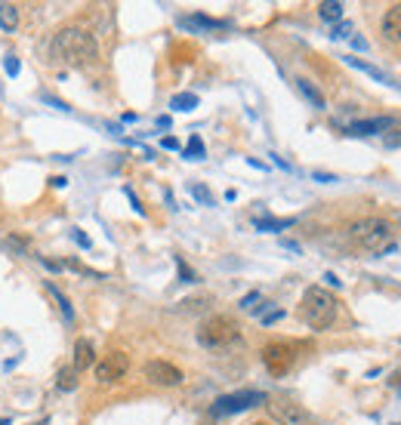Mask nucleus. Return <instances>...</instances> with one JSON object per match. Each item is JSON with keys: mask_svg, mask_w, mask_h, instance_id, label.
Here are the masks:
<instances>
[{"mask_svg": "<svg viewBox=\"0 0 401 425\" xmlns=\"http://www.w3.org/2000/svg\"><path fill=\"white\" fill-rule=\"evenodd\" d=\"M53 56L68 62V65H74V68H83L99 56L96 37L83 28H62L56 34V41H53Z\"/></svg>", "mask_w": 401, "mask_h": 425, "instance_id": "1", "label": "nucleus"}, {"mask_svg": "<svg viewBox=\"0 0 401 425\" xmlns=\"http://www.w3.org/2000/svg\"><path fill=\"white\" fill-rule=\"evenodd\" d=\"M392 222L383 219V216H367V219H358L349 228V237L358 250L367 253H386L392 250Z\"/></svg>", "mask_w": 401, "mask_h": 425, "instance_id": "2", "label": "nucleus"}, {"mask_svg": "<svg viewBox=\"0 0 401 425\" xmlns=\"http://www.w3.org/2000/svg\"><path fill=\"white\" fill-rule=\"evenodd\" d=\"M299 314L308 330H327L337 321V299L324 287H308L299 302Z\"/></svg>", "mask_w": 401, "mask_h": 425, "instance_id": "3", "label": "nucleus"}, {"mask_svg": "<svg viewBox=\"0 0 401 425\" xmlns=\"http://www.w3.org/2000/svg\"><path fill=\"white\" fill-rule=\"evenodd\" d=\"M238 323L226 318V314H216V318H207L198 330V342L207 345V349H226V345L238 342Z\"/></svg>", "mask_w": 401, "mask_h": 425, "instance_id": "4", "label": "nucleus"}, {"mask_svg": "<svg viewBox=\"0 0 401 425\" xmlns=\"http://www.w3.org/2000/svg\"><path fill=\"white\" fill-rule=\"evenodd\" d=\"M257 404H266V395L262 391H235V395H222L213 400L210 413L213 416H231V413H244Z\"/></svg>", "mask_w": 401, "mask_h": 425, "instance_id": "5", "label": "nucleus"}, {"mask_svg": "<svg viewBox=\"0 0 401 425\" xmlns=\"http://www.w3.org/2000/svg\"><path fill=\"white\" fill-rule=\"evenodd\" d=\"M297 361V351H293L290 342H269L262 349V364L272 376H284Z\"/></svg>", "mask_w": 401, "mask_h": 425, "instance_id": "6", "label": "nucleus"}, {"mask_svg": "<svg viewBox=\"0 0 401 425\" xmlns=\"http://www.w3.org/2000/svg\"><path fill=\"white\" fill-rule=\"evenodd\" d=\"M269 413L278 425H315V416L293 400H269Z\"/></svg>", "mask_w": 401, "mask_h": 425, "instance_id": "7", "label": "nucleus"}, {"mask_svg": "<svg viewBox=\"0 0 401 425\" xmlns=\"http://www.w3.org/2000/svg\"><path fill=\"white\" fill-rule=\"evenodd\" d=\"M142 373L151 385H161V389H176V385H182V379H185L182 370L173 367L170 361H149Z\"/></svg>", "mask_w": 401, "mask_h": 425, "instance_id": "8", "label": "nucleus"}, {"mask_svg": "<svg viewBox=\"0 0 401 425\" xmlns=\"http://www.w3.org/2000/svg\"><path fill=\"white\" fill-rule=\"evenodd\" d=\"M127 370H130V358L123 351H108L102 361L96 364V379L108 385V382H118L127 376Z\"/></svg>", "mask_w": 401, "mask_h": 425, "instance_id": "9", "label": "nucleus"}, {"mask_svg": "<svg viewBox=\"0 0 401 425\" xmlns=\"http://www.w3.org/2000/svg\"><path fill=\"white\" fill-rule=\"evenodd\" d=\"M392 118H370V120H355L346 127L349 136H374V133H389Z\"/></svg>", "mask_w": 401, "mask_h": 425, "instance_id": "10", "label": "nucleus"}, {"mask_svg": "<svg viewBox=\"0 0 401 425\" xmlns=\"http://www.w3.org/2000/svg\"><path fill=\"white\" fill-rule=\"evenodd\" d=\"M343 62H346L349 68H355V71H365L367 77H374V81H376V83H383V87H398V83L392 81L389 74L380 71V68L370 65V62H365V59H358V56H343Z\"/></svg>", "mask_w": 401, "mask_h": 425, "instance_id": "11", "label": "nucleus"}, {"mask_svg": "<svg viewBox=\"0 0 401 425\" xmlns=\"http://www.w3.org/2000/svg\"><path fill=\"white\" fill-rule=\"evenodd\" d=\"M383 37L389 43H401V4L398 6H389V10L383 13Z\"/></svg>", "mask_w": 401, "mask_h": 425, "instance_id": "12", "label": "nucleus"}, {"mask_svg": "<svg viewBox=\"0 0 401 425\" xmlns=\"http://www.w3.org/2000/svg\"><path fill=\"white\" fill-rule=\"evenodd\" d=\"M77 373H83V370L96 367V351H93V342L90 339H77L74 342V364H72Z\"/></svg>", "mask_w": 401, "mask_h": 425, "instance_id": "13", "label": "nucleus"}, {"mask_svg": "<svg viewBox=\"0 0 401 425\" xmlns=\"http://www.w3.org/2000/svg\"><path fill=\"white\" fill-rule=\"evenodd\" d=\"M293 83H297V90L303 92V99H306V102L312 105V108H318V111H324V108H327V102H324V96H321V90L315 87L312 81H306V77H297Z\"/></svg>", "mask_w": 401, "mask_h": 425, "instance_id": "14", "label": "nucleus"}, {"mask_svg": "<svg viewBox=\"0 0 401 425\" xmlns=\"http://www.w3.org/2000/svg\"><path fill=\"white\" fill-rule=\"evenodd\" d=\"M179 25L191 31H213V28H226V22L207 19V15H185V19H179Z\"/></svg>", "mask_w": 401, "mask_h": 425, "instance_id": "15", "label": "nucleus"}, {"mask_svg": "<svg viewBox=\"0 0 401 425\" xmlns=\"http://www.w3.org/2000/svg\"><path fill=\"white\" fill-rule=\"evenodd\" d=\"M56 389L59 391H74L77 389V370L74 367H62L56 373Z\"/></svg>", "mask_w": 401, "mask_h": 425, "instance_id": "16", "label": "nucleus"}, {"mask_svg": "<svg viewBox=\"0 0 401 425\" xmlns=\"http://www.w3.org/2000/svg\"><path fill=\"white\" fill-rule=\"evenodd\" d=\"M170 108H173V111H195L198 96H195V92H179V96L170 99Z\"/></svg>", "mask_w": 401, "mask_h": 425, "instance_id": "17", "label": "nucleus"}, {"mask_svg": "<svg viewBox=\"0 0 401 425\" xmlns=\"http://www.w3.org/2000/svg\"><path fill=\"white\" fill-rule=\"evenodd\" d=\"M15 25H19V10L13 4H0V28L13 31Z\"/></svg>", "mask_w": 401, "mask_h": 425, "instance_id": "18", "label": "nucleus"}, {"mask_svg": "<svg viewBox=\"0 0 401 425\" xmlns=\"http://www.w3.org/2000/svg\"><path fill=\"white\" fill-rule=\"evenodd\" d=\"M318 15L324 22H339L343 19V4H337V0H324L318 6Z\"/></svg>", "mask_w": 401, "mask_h": 425, "instance_id": "19", "label": "nucleus"}, {"mask_svg": "<svg viewBox=\"0 0 401 425\" xmlns=\"http://www.w3.org/2000/svg\"><path fill=\"white\" fill-rule=\"evenodd\" d=\"M253 225H257L259 231H281V228H290L293 219H253Z\"/></svg>", "mask_w": 401, "mask_h": 425, "instance_id": "20", "label": "nucleus"}, {"mask_svg": "<svg viewBox=\"0 0 401 425\" xmlns=\"http://www.w3.org/2000/svg\"><path fill=\"white\" fill-rule=\"evenodd\" d=\"M46 290L56 296V302H59V308H62V314H65V321H74V308H72V302L65 299V293H59L56 284H46Z\"/></svg>", "mask_w": 401, "mask_h": 425, "instance_id": "21", "label": "nucleus"}, {"mask_svg": "<svg viewBox=\"0 0 401 425\" xmlns=\"http://www.w3.org/2000/svg\"><path fill=\"white\" fill-rule=\"evenodd\" d=\"M182 158H189V160H200V158H204V142H200V136H191L189 139V148L182 151Z\"/></svg>", "mask_w": 401, "mask_h": 425, "instance_id": "22", "label": "nucleus"}, {"mask_svg": "<svg viewBox=\"0 0 401 425\" xmlns=\"http://www.w3.org/2000/svg\"><path fill=\"white\" fill-rule=\"evenodd\" d=\"M189 191H191V197L198 200V204H204V207H213V195L204 188V185H198V182H191L189 185Z\"/></svg>", "mask_w": 401, "mask_h": 425, "instance_id": "23", "label": "nucleus"}, {"mask_svg": "<svg viewBox=\"0 0 401 425\" xmlns=\"http://www.w3.org/2000/svg\"><path fill=\"white\" fill-rule=\"evenodd\" d=\"M269 305H272V302H266V312H259V321L266 323V327H272L275 321L284 318V312H281V308H269Z\"/></svg>", "mask_w": 401, "mask_h": 425, "instance_id": "24", "label": "nucleus"}, {"mask_svg": "<svg viewBox=\"0 0 401 425\" xmlns=\"http://www.w3.org/2000/svg\"><path fill=\"white\" fill-rule=\"evenodd\" d=\"M176 265H179V281H182V284H195V281H198V274L191 272L189 265H185L182 256H176Z\"/></svg>", "mask_w": 401, "mask_h": 425, "instance_id": "25", "label": "nucleus"}, {"mask_svg": "<svg viewBox=\"0 0 401 425\" xmlns=\"http://www.w3.org/2000/svg\"><path fill=\"white\" fill-rule=\"evenodd\" d=\"M349 34H352V22H337L334 31H330V37H334V41H346Z\"/></svg>", "mask_w": 401, "mask_h": 425, "instance_id": "26", "label": "nucleus"}, {"mask_svg": "<svg viewBox=\"0 0 401 425\" xmlns=\"http://www.w3.org/2000/svg\"><path fill=\"white\" fill-rule=\"evenodd\" d=\"M259 302H262V293L253 290V293H247V296L241 299V308H244V312H253V308H257Z\"/></svg>", "mask_w": 401, "mask_h": 425, "instance_id": "27", "label": "nucleus"}, {"mask_svg": "<svg viewBox=\"0 0 401 425\" xmlns=\"http://www.w3.org/2000/svg\"><path fill=\"white\" fill-rule=\"evenodd\" d=\"M386 148H401V130H389V133L383 136Z\"/></svg>", "mask_w": 401, "mask_h": 425, "instance_id": "28", "label": "nucleus"}, {"mask_svg": "<svg viewBox=\"0 0 401 425\" xmlns=\"http://www.w3.org/2000/svg\"><path fill=\"white\" fill-rule=\"evenodd\" d=\"M19 68H22V65H19V59H15V56H6V59H4V71L10 74V77L19 74Z\"/></svg>", "mask_w": 401, "mask_h": 425, "instance_id": "29", "label": "nucleus"}, {"mask_svg": "<svg viewBox=\"0 0 401 425\" xmlns=\"http://www.w3.org/2000/svg\"><path fill=\"white\" fill-rule=\"evenodd\" d=\"M72 237H74V241H77V244H81V246H83V250H90V237H87V235H83V231H81V228H72Z\"/></svg>", "mask_w": 401, "mask_h": 425, "instance_id": "30", "label": "nucleus"}, {"mask_svg": "<svg viewBox=\"0 0 401 425\" xmlns=\"http://www.w3.org/2000/svg\"><path fill=\"white\" fill-rule=\"evenodd\" d=\"M43 102H50L53 108H59V111H68V105H65V102H59V99H53V96H46V92H43Z\"/></svg>", "mask_w": 401, "mask_h": 425, "instance_id": "31", "label": "nucleus"}, {"mask_svg": "<svg viewBox=\"0 0 401 425\" xmlns=\"http://www.w3.org/2000/svg\"><path fill=\"white\" fill-rule=\"evenodd\" d=\"M161 145H164L167 151H176V148H179V142H176L173 136H164V142H161Z\"/></svg>", "mask_w": 401, "mask_h": 425, "instance_id": "32", "label": "nucleus"}, {"mask_svg": "<svg viewBox=\"0 0 401 425\" xmlns=\"http://www.w3.org/2000/svg\"><path fill=\"white\" fill-rule=\"evenodd\" d=\"M324 281H327L330 287H343V281H339V277H337L334 272H327V274H324Z\"/></svg>", "mask_w": 401, "mask_h": 425, "instance_id": "33", "label": "nucleus"}, {"mask_svg": "<svg viewBox=\"0 0 401 425\" xmlns=\"http://www.w3.org/2000/svg\"><path fill=\"white\" fill-rule=\"evenodd\" d=\"M50 185H53V188H65V185H68V179H65V176H53V179H50Z\"/></svg>", "mask_w": 401, "mask_h": 425, "instance_id": "34", "label": "nucleus"}, {"mask_svg": "<svg viewBox=\"0 0 401 425\" xmlns=\"http://www.w3.org/2000/svg\"><path fill=\"white\" fill-rule=\"evenodd\" d=\"M127 197H130V204H133V210H136V213H142V204H139L136 195H133V191H130V188H127Z\"/></svg>", "mask_w": 401, "mask_h": 425, "instance_id": "35", "label": "nucleus"}, {"mask_svg": "<svg viewBox=\"0 0 401 425\" xmlns=\"http://www.w3.org/2000/svg\"><path fill=\"white\" fill-rule=\"evenodd\" d=\"M352 46H355V50H367V41H365V37H352Z\"/></svg>", "mask_w": 401, "mask_h": 425, "instance_id": "36", "label": "nucleus"}, {"mask_svg": "<svg viewBox=\"0 0 401 425\" xmlns=\"http://www.w3.org/2000/svg\"><path fill=\"white\" fill-rule=\"evenodd\" d=\"M315 182H337L334 176H327V173H315Z\"/></svg>", "mask_w": 401, "mask_h": 425, "instance_id": "37", "label": "nucleus"}, {"mask_svg": "<svg viewBox=\"0 0 401 425\" xmlns=\"http://www.w3.org/2000/svg\"><path fill=\"white\" fill-rule=\"evenodd\" d=\"M281 246H287L290 253H299V244H293V241H281Z\"/></svg>", "mask_w": 401, "mask_h": 425, "instance_id": "38", "label": "nucleus"}, {"mask_svg": "<svg viewBox=\"0 0 401 425\" xmlns=\"http://www.w3.org/2000/svg\"><path fill=\"white\" fill-rule=\"evenodd\" d=\"M269 158H272V160H275V164H278V167H281V169H290V167H287V164H284V160H281V158H278V154H269Z\"/></svg>", "mask_w": 401, "mask_h": 425, "instance_id": "39", "label": "nucleus"}, {"mask_svg": "<svg viewBox=\"0 0 401 425\" xmlns=\"http://www.w3.org/2000/svg\"><path fill=\"white\" fill-rule=\"evenodd\" d=\"M158 127L161 130H170V118H158Z\"/></svg>", "mask_w": 401, "mask_h": 425, "instance_id": "40", "label": "nucleus"}, {"mask_svg": "<svg viewBox=\"0 0 401 425\" xmlns=\"http://www.w3.org/2000/svg\"><path fill=\"white\" fill-rule=\"evenodd\" d=\"M0 425H10V422H6V419H0Z\"/></svg>", "mask_w": 401, "mask_h": 425, "instance_id": "41", "label": "nucleus"}, {"mask_svg": "<svg viewBox=\"0 0 401 425\" xmlns=\"http://www.w3.org/2000/svg\"><path fill=\"white\" fill-rule=\"evenodd\" d=\"M253 425H266V422H253Z\"/></svg>", "mask_w": 401, "mask_h": 425, "instance_id": "42", "label": "nucleus"}]
</instances>
